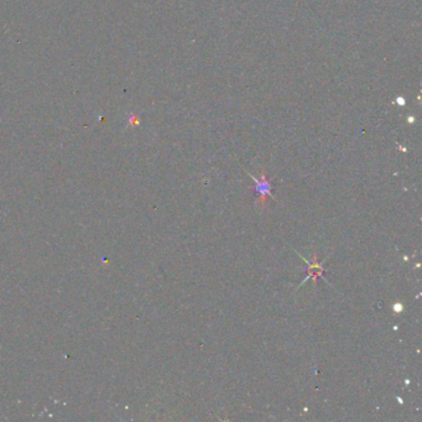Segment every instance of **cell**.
<instances>
[{
    "instance_id": "obj_1",
    "label": "cell",
    "mask_w": 422,
    "mask_h": 422,
    "mask_svg": "<svg viewBox=\"0 0 422 422\" xmlns=\"http://www.w3.org/2000/svg\"><path fill=\"white\" fill-rule=\"evenodd\" d=\"M250 179L255 182V192L257 193V202L260 203V206L264 208L265 204H266V198L270 197L272 200H275L274 195H271V181L267 180L265 172H261V176H260V180L255 179L253 175L249 174Z\"/></svg>"
},
{
    "instance_id": "obj_2",
    "label": "cell",
    "mask_w": 422,
    "mask_h": 422,
    "mask_svg": "<svg viewBox=\"0 0 422 422\" xmlns=\"http://www.w3.org/2000/svg\"><path fill=\"white\" fill-rule=\"evenodd\" d=\"M392 309H394V311H395V312L399 313L400 311H402V309H404V307H402L401 305H400V304H395L394 306H392Z\"/></svg>"
},
{
    "instance_id": "obj_3",
    "label": "cell",
    "mask_w": 422,
    "mask_h": 422,
    "mask_svg": "<svg viewBox=\"0 0 422 422\" xmlns=\"http://www.w3.org/2000/svg\"><path fill=\"white\" fill-rule=\"evenodd\" d=\"M396 103H397V104H400V105H404V104H405V99H404V98L399 97V98H397V99H396Z\"/></svg>"
}]
</instances>
